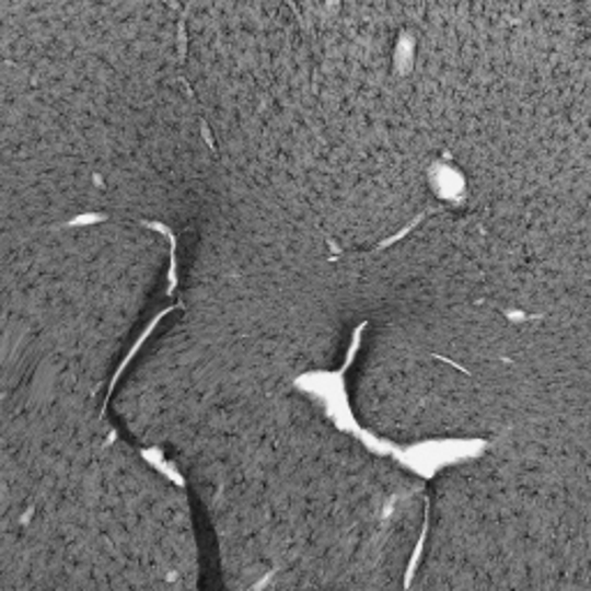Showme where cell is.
<instances>
[{"mask_svg": "<svg viewBox=\"0 0 591 591\" xmlns=\"http://www.w3.org/2000/svg\"><path fill=\"white\" fill-rule=\"evenodd\" d=\"M162 3H164V5H169V8H172V10H178V12H185V10L181 8V3H178V0H162Z\"/></svg>", "mask_w": 591, "mask_h": 591, "instance_id": "6da1fadb", "label": "cell"}]
</instances>
